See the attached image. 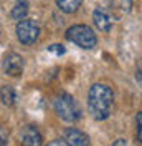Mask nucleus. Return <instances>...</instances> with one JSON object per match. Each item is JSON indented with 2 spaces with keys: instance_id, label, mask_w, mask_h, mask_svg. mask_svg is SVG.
<instances>
[{
  "instance_id": "5",
  "label": "nucleus",
  "mask_w": 142,
  "mask_h": 146,
  "mask_svg": "<svg viewBox=\"0 0 142 146\" xmlns=\"http://www.w3.org/2000/svg\"><path fill=\"white\" fill-rule=\"evenodd\" d=\"M2 68H3V72L7 73V75H10V76H18V75L23 73V58L18 53L10 52V53H7L3 56V60H2Z\"/></svg>"
},
{
  "instance_id": "3",
  "label": "nucleus",
  "mask_w": 142,
  "mask_h": 146,
  "mask_svg": "<svg viewBox=\"0 0 142 146\" xmlns=\"http://www.w3.org/2000/svg\"><path fill=\"white\" fill-rule=\"evenodd\" d=\"M66 38L84 50H91L98 43L96 33L88 25H73L66 30Z\"/></svg>"
},
{
  "instance_id": "4",
  "label": "nucleus",
  "mask_w": 142,
  "mask_h": 146,
  "mask_svg": "<svg viewBox=\"0 0 142 146\" xmlns=\"http://www.w3.org/2000/svg\"><path fill=\"white\" fill-rule=\"evenodd\" d=\"M40 36V27L33 20H22L17 23V38L23 45H33Z\"/></svg>"
},
{
  "instance_id": "15",
  "label": "nucleus",
  "mask_w": 142,
  "mask_h": 146,
  "mask_svg": "<svg viewBox=\"0 0 142 146\" xmlns=\"http://www.w3.org/2000/svg\"><path fill=\"white\" fill-rule=\"evenodd\" d=\"M112 146H127V141L121 138V139H116L114 143H112Z\"/></svg>"
},
{
  "instance_id": "6",
  "label": "nucleus",
  "mask_w": 142,
  "mask_h": 146,
  "mask_svg": "<svg viewBox=\"0 0 142 146\" xmlns=\"http://www.w3.org/2000/svg\"><path fill=\"white\" fill-rule=\"evenodd\" d=\"M20 141H22V146H41L43 145V138L40 135V131L36 129V126H28L23 128L22 135H20Z\"/></svg>"
},
{
  "instance_id": "11",
  "label": "nucleus",
  "mask_w": 142,
  "mask_h": 146,
  "mask_svg": "<svg viewBox=\"0 0 142 146\" xmlns=\"http://www.w3.org/2000/svg\"><path fill=\"white\" fill-rule=\"evenodd\" d=\"M56 5L64 13H74L81 7V0H56Z\"/></svg>"
},
{
  "instance_id": "1",
  "label": "nucleus",
  "mask_w": 142,
  "mask_h": 146,
  "mask_svg": "<svg viewBox=\"0 0 142 146\" xmlns=\"http://www.w3.org/2000/svg\"><path fill=\"white\" fill-rule=\"evenodd\" d=\"M112 105H114V93L107 85L96 83L89 88L88 106L89 113L94 119H98V121L107 119L112 111Z\"/></svg>"
},
{
  "instance_id": "12",
  "label": "nucleus",
  "mask_w": 142,
  "mask_h": 146,
  "mask_svg": "<svg viewBox=\"0 0 142 146\" xmlns=\"http://www.w3.org/2000/svg\"><path fill=\"white\" fill-rule=\"evenodd\" d=\"M135 123H137V136H139V141L142 143V111L137 113V116H135Z\"/></svg>"
},
{
  "instance_id": "13",
  "label": "nucleus",
  "mask_w": 142,
  "mask_h": 146,
  "mask_svg": "<svg viewBox=\"0 0 142 146\" xmlns=\"http://www.w3.org/2000/svg\"><path fill=\"white\" fill-rule=\"evenodd\" d=\"M48 52H53V53H56V55H63L66 50H64V46L63 45H51V46H48Z\"/></svg>"
},
{
  "instance_id": "7",
  "label": "nucleus",
  "mask_w": 142,
  "mask_h": 146,
  "mask_svg": "<svg viewBox=\"0 0 142 146\" xmlns=\"http://www.w3.org/2000/svg\"><path fill=\"white\" fill-rule=\"evenodd\" d=\"M64 141L68 143V146H88L89 138L76 128H66L64 129Z\"/></svg>"
},
{
  "instance_id": "8",
  "label": "nucleus",
  "mask_w": 142,
  "mask_h": 146,
  "mask_svg": "<svg viewBox=\"0 0 142 146\" xmlns=\"http://www.w3.org/2000/svg\"><path fill=\"white\" fill-rule=\"evenodd\" d=\"M93 22H94V25L101 30V32H109L111 27H112V20L111 17L107 15V12L104 9H96L94 10V13H93Z\"/></svg>"
},
{
  "instance_id": "16",
  "label": "nucleus",
  "mask_w": 142,
  "mask_h": 146,
  "mask_svg": "<svg viewBox=\"0 0 142 146\" xmlns=\"http://www.w3.org/2000/svg\"><path fill=\"white\" fill-rule=\"evenodd\" d=\"M0 146H5V133L0 129Z\"/></svg>"
},
{
  "instance_id": "2",
  "label": "nucleus",
  "mask_w": 142,
  "mask_h": 146,
  "mask_svg": "<svg viewBox=\"0 0 142 146\" xmlns=\"http://www.w3.org/2000/svg\"><path fill=\"white\" fill-rule=\"evenodd\" d=\"M56 115L61 119L68 121V123H74L81 118V110L78 106V103L74 101V98L68 95V93H61L56 96V100L53 103Z\"/></svg>"
},
{
  "instance_id": "14",
  "label": "nucleus",
  "mask_w": 142,
  "mask_h": 146,
  "mask_svg": "<svg viewBox=\"0 0 142 146\" xmlns=\"http://www.w3.org/2000/svg\"><path fill=\"white\" fill-rule=\"evenodd\" d=\"M46 146H68V143L64 139H53V141H50Z\"/></svg>"
},
{
  "instance_id": "9",
  "label": "nucleus",
  "mask_w": 142,
  "mask_h": 146,
  "mask_svg": "<svg viewBox=\"0 0 142 146\" xmlns=\"http://www.w3.org/2000/svg\"><path fill=\"white\" fill-rule=\"evenodd\" d=\"M0 100L2 103L5 105V106H13L15 103H17V93L15 90L9 86V85H3L2 88H0Z\"/></svg>"
},
{
  "instance_id": "10",
  "label": "nucleus",
  "mask_w": 142,
  "mask_h": 146,
  "mask_svg": "<svg viewBox=\"0 0 142 146\" xmlns=\"http://www.w3.org/2000/svg\"><path fill=\"white\" fill-rule=\"evenodd\" d=\"M28 13V0H15V5L12 9V18L13 20H25Z\"/></svg>"
}]
</instances>
